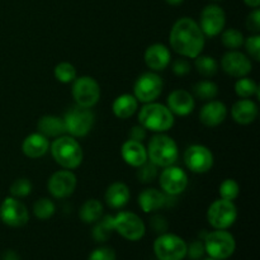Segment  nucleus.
<instances>
[{
	"mask_svg": "<svg viewBox=\"0 0 260 260\" xmlns=\"http://www.w3.org/2000/svg\"><path fill=\"white\" fill-rule=\"evenodd\" d=\"M172 196H168L167 193L161 192L155 188H146L142 190L137 198L140 208L145 213H151L155 211L161 210L162 207L169 205V200Z\"/></svg>",
	"mask_w": 260,
	"mask_h": 260,
	"instance_id": "20",
	"label": "nucleus"
},
{
	"mask_svg": "<svg viewBox=\"0 0 260 260\" xmlns=\"http://www.w3.org/2000/svg\"><path fill=\"white\" fill-rule=\"evenodd\" d=\"M244 45H245L246 52L249 53V56H250L253 60L259 61L260 60V36L258 33L246 38V41H244Z\"/></svg>",
	"mask_w": 260,
	"mask_h": 260,
	"instance_id": "39",
	"label": "nucleus"
},
{
	"mask_svg": "<svg viewBox=\"0 0 260 260\" xmlns=\"http://www.w3.org/2000/svg\"><path fill=\"white\" fill-rule=\"evenodd\" d=\"M146 131L141 124H137V126H134L129 131V140H134V141L142 142L145 139H146Z\"/></svg>",
	"mask_w": 260,
	"mask_h": 260,
	"instance_id": "44",
	"label": "nucleus"
},
{
	"mask_svg": "<svg viewBox=\"0 0 260 260\" xmlns=\"http://www.w3.org/2000/svg\"><path fill=\"white\" fill-rule=\"evenodd\" d=\"M173 73L177 76H185L190 73V63L187 58H178L173 62Z\"/></svg>",
	"mask_w": 260,
	"mask_h": 260,
	"instance_id": "42",
	"label": "nucleus"
},
{
	"mask_svg": "<svg viewBox=\"0 0 260 260\" xmlns=\"http://www.w3.org/2000/svg\"><path fill=\"white\" fill-rule=\"evenodd\" d=\"M122 159L129 167L139 168L144 162L147 161V150L142 145V142L134 141V140H127L123 142L121 147Z\"/></svg>",
	"mask_w": 260,
	"mask_h": 260,
	"instance_id": "24",
	"label": "nucleus"
},
{
	"mask_svg": "<svg viewBox=\"0 0 260 260\" xmlns=\"http://www.w3.org/2000/svg\"><path fill=\"white\" fill-rule=\"evenodd\" d=\"M193 93L201 101H213L218 95V86L217 84L211 80L198 81L193 86Z\"/></svg>",
	"mask_w": 260,
	"mask_h": 260,
	"instance_id": "29",
	"label": "nucleus"
},
{
	"mask_svg": "<svg viewBox=\"0 0 260 260\" xmlns=\"http://www.w3.org/2000/svg\"><path fill=\"white\" fill-rule=\"evenodd\" d=\"M53 75H55L56 80L62 84H70L78 78L75 66L73 63L68 62V61H62V62L57 63L53 69Z\"/></svg>",
	"mask_w": 260,
	"mask_h": 260,
	"instance_id": "33",
	"label": "nucleus"
},
{
	"mask_svg": "<svg viewBox=\"0 0 260 260\" xmlns=\"http://www.w3.org/2000/svg\"><path fill=\"white\" fill-rule=\"evenodd\" d=\"M113 225H112V216H104L101 220L96 221L95 226L93 228V239L96 243H104L109 239L111 234L113 233Z\"/></svg>",
	"mask_w": 260,
	"mask_h": 260,
	"instance_id": "31",
	"label": "nucleus"
},
{
	"mask_svg": "<svg viewBox=\"0 0 260 260\" xmlns=\"http://www.w3.org/2000/svg\"><path fill=\"white\" fill-rule=\"evenodd\" d=\"M258 106L250 98L240 99L231 108V117H233V119L236 123L243 124V126L253 123L256 119V117H258Z\"/></svg>",
	"mask_w": 260,
	"mask_h": 260,
	"instance_id": "23",
	"label": "nucleus"
},
{
	"mask_svg": "<svg viewBox=\"0 0 260 260\" xmlns=\"http://www.w3.org/2000/svg\"><path fill=\"white\" fill-rule=\"evenodd\" d=\"M71 94L76 106L93 108L101 99V86L91 76H79L73 81Z\"/></svg>",
	"mask_w": 260,
	"mask_h": 260,
	"instance_id": "10",
	"label": "nucleus"
},
{
	"mask_svg": "<svg viewBox=\"0 0 260 260\" xmlns=\"http://www.w3.org/2000/svg\"><path fill=\"white\" fill-rule=\"evenodd\" d=\"M151 226H152V229L156 231V233H160V234L165 233V231H167V229H168L167 220H165L162 216H159V215H156V216H154V217H152Z\"/></svg>",
	"mask_w": 260,
	"mask_h": 260,
	"instance_id": "45",
	"label": "nucleus"
},
{
	"mask_svg": "<svg viewBox=\"0 0 260 260\" xmlns=\"http://www.w3.org/2000/svg\"><path fill=\"white\" fill-rule=\"evenodd\" d=\"M66 134L73 137H85L94 126V113L90 108L75 106L63 116Z\"/></svg>",
	"mask_w": 260,
	"mask_h": 260,
	"instance_id": "8",
	"label": "nucleus"
},
{
	"mask_svg": "<svg viewBox=\"0 0 260 260\" xmlns=\"http://www.w3.org/2000/svg\"><path fill=\"white\" fill-rule=\"evenodd\" d=\"M137 178L141 183H152L157 178V167L147 160L142 165L137 168Z\"/></svg>",
	"mask_w": 260,
	"mask_h": 260,
	"instance_id": "38",
	"label": "nucleus"
},
{
	"mask_svg": "<svg viewBox=\"0 0 260 260\" xmlns=\"http://www.w3.org/2000/svg\"><path fill=\"white\" fill-rule=\"evenodd\" d=\"M174 114L167 106L156 102L146 103L139 112V123L145 129L164 134L174 126Z\"/></svg>",
	"mask_w": 260,
	"mask_h": 260,
	"instance_id": "3",
	"label": "nucleus"
},
{
	"mask_svg": "<svg viewBox=\"0 0 260 260\" xmlns=\"http://www.w3.org/2000/svg\"><path fill=\"white\" fill-rule=\"evenodd\" d=\"M88 260H117V254L109 246H101L91 251Z\"/></svg>",
	"mask_w": 260,
	"mask_h": 260,
	"instance_id": "40",
	"label": "nucleus"
},
{
	"mask_svg": "<svg viewBox=\"0 0 260 260\" xmlns=\"http://www.w3.org/2000/svg\"><path fill=\"white\" fill-rule=\"evenodd\" d=\"M170 47L185 58H196L205 48L206 37L194 19L183 17L173 24L169 36Z\"/></svg>",
	"mask_w": 260,
	"mask_h": 260,
	"instance_id": "1",
	"label": "nucleus"
},
{
	"mask_svg": "<svg viewBox=\"0 0 260 260\" xmlns=\"http://www.w3.org/2000/svg\"><path fill=\"white\" fill-rule=\"evenodd\" d=\"M235 93L241 99H249L253 95L259 96V86L253 79L244 76V78H239V80L235 83Z\"/></svg>",
	"mask_w": 260,
	"mask_h": 260,
	"instance_id": "30",
	"label": "nucleus"
},
{
	"mask_svg": "<svg viewBox=\"0 0 260 260\" xmlns=\"http://www.w3.org/2000/svg\"><path fill=\"white\" fill-rule=\"evenodd\" d=\"M104 208L101 201L98 200H88L79 211V217L84 223H95L96 221L103 217Z\"/></svg>",
	"mask_w": 260,
	"mask_h": 260,
	"instance_id": "28",
	"label": "nucleus"
},
{
	"mask_svg": "<svg viewBox=\"0 0 260 260\" xmlns=\"http://www.w3.org/2000/svg\"><path fill=\"white\" fill-rule=\"evenodd\" d=\"M37 129L47 139H56V137L66 134L63 119L57 116H52V114L41 117L37 122Z\"/></svg>",
	"mask_w": 260,
	"mask_h": 260,
	"instance_id": "26",
	"label": "nucleus"
},
{
	"mask_svg": "<svg viewBox=\"0 0 260 260\" xmlns=\"http://www.w3.org/2000/svg\"><path fill=\"white\" fill-rule=\"evenodd\" d=\"M194 66L197 69V73L205 78H211V76L216 75L218 70L217 61L212 56H197L194 58Z\"/></svg>",
	"mask_w": 260,
	"mask_h": 260,
	"instance_id": "32",
	"label": "nucleus"
},
{
	"mask_svg": "<svg viewBox=\"0 0 260 260\" xmlns=\"http://www.w3.org/2000/svg\"><path fill=\"white\" fill-rule=\"evenodd\" d=\"M146 150L147 160L160 168L174 165L179 155L177 142L165 134L155 135L149 141V146Z\"/></svg>",
	"mask_w": 260,
	"mask_h": 260,
	"instance_id": "4",
	"label": "nucleus"
},
{
	"mask_svg": "<svg viewBox=\"0 0 260 260\" xmlns=\"http://www.w3.org/2000/svg\"><path fill=\"white\" fill-rule=\"evenodd\" d=\"M2 260H20V256L14 250H7L2 255Z\"/></svg>",
	"mask_w": 260,
	"mask_h": 260,
	"instance_id": "46",
	"label": "nucleus"
},
{
	"mask_svg": "<svg viewBox=\"0 0 260 260\" xmlns=\"http://www.w3.org/2000/svg\"><path fill=\"white\" fill-rule=\"evenodd\" d=\"M188 182L189 180H188L187 173L182 168L174 167V165L164 168V170L159 175L160 188L162 192L172 197L182 194L187 189Z\"/></svg>",
	"mask_w": 260,
	"mask_h": 260,
	"instance_id": "14",
	"label": "nucleus"
},
{
	"mask_svg": "<svg viewBox=\"0 0 260 260\" xmlns=\"http://www.w3.org/2000/svg\"><path fill=\"white\" fill-rule=\"evenodd\" d=\"M228 107L220 101H208L200 111V121L206 127H217L225 122Z\"/></svg>",
	"mask_w": 260,
	"mask_h": 260,
	"instance_id": "21",
	"label": "nucleus"
},
{
	"mask_svg": "<svg viewBox=\"0 0 260 260\" xmlns=\"http://www.w3.org/2000/svg\"><path fill=\"white\" fill-rule=\"evenodd\" d=\"M78 179L71 170L62 169L53 173L47 182V189L53 198L63 200L75 192Z\"/></svg>",
	"mask_w": 260,
	"mask_h": 260,
	"instance_id": "16",
	"label": "nucleus"
},
{
	"mask_svg": "<svg viewBox=\"0 0 260 260\" xmlns=\"http://www.w3.org/2000/svg\"><path fill=\"white\" fill-rule=\"evenodd\" d=\"M185 167L196 174H205L213 167V154L207 146L200 144L190 145L184 152Z\"/></svg>",
	"mask_w": 260,
	"mask_h": 260,
	"instance_id": "13",
	"label": "nucleus"
},
{
	"mask_svg": "<svg viewBox=\"0 0 260 260\" xmlns=\"http://www.w3.org/2000/svg\"><path fill=\"white\" fill-rule=\"evenodd\" d=\"M246 27H248V29L250 30V32H254L255 35L260 32V10L258 8H255V9L248 15Z\"/></svg>",
	"mask_w": 260,
	"mask_h": 260,
	"instance_id": "43",
	"label": "nucleus"
},
{
	"mask_svg": "<svg viewBox=\"0 0 260 260\" xmlns=\"http://www.w3.org/2000/svg\"><path fill=\"white\" fill-rule=\"evenodd\" d=\"M202 260H218V259H215V258H211V256H208V258H205Z\"/></svg>",
	"mask_w": 260,
	"mask_h": 260,
	"instance_id": "49",
	"label": "nucleus"
},
{
	"mask_svg": "<svg viewBox=\"0 0 260 260\" xmlns=\"http://www.w3.org/2000/svg\"><path fill=\"white\" fill-rule=\"evenodd\" d=\"M145 63L152 71H162L169 66L172 61L169 48L162 43H154L149 46L144 53Z\"/></svg>",
	"mask_w": 260,
	"mask_h": 260,
	"instance_id": "19",
	"label": "nucleus"
},
{
	"mask_svg": "<svg viewBox=\"0 0 260 260\" xmlns=\"http://www.w3.org/2000/svg\"><path fill=\"white\" fill-rule=\"evenodd\" d=\"M198 25L205 37H216L222 32L226 25L225 10L216 4L207 5L201 12Z\"/></svg>",
	"mask_w": 260,
	"mask_h": 260,
	"instance_id": "15",
	"label": "nucleus"
},
{
	"mask_svg": "<svg viewBox=\"0 0 260 260\" xmlns=\"http://www.w3.org/2000/svg\"><path fill=\"white\" fill-rule=\"evenodd\" d=\"M167 107L174 116L185 117L194 111V96L185 89H175L168 95Z\"/></svg>",
	"mask_w": 260,
	"mask_h": 260,
	"instance_id": "18",
	"label": "nucleus"
},
{
	"mask_svg": "<svg viewBox=\"0 0 260 260\" xmlns=\"http://www.w3.org/2000/svg\"><path fill=\"white\" fill-rule=\"evenodd\" d=\"M206 254L218 260H225L233 256L236 249V241L233 234L228 230H213L206 233L203 238Z\"/></svg>",
	"mask_w": 260,
	"mask_h": 260,
	"instance_id": "5",
	"label": "nucleus"
},
{
	"mask_svg": "<svg viewBox=\"0 0 260 260\" xmlns=\"http://www.w3.org/2000/svg\"><path fill=\"white\" fill-rule=\"evenodd\" d=\"M164 89L161 76L155 71H147L140 75L134 85V95L139 103H151L155 102Z\"/></svg>",
	"mask_w": 260,
	"mask_h": 260,
	"instance_id": "11",
	"label": "nucleus"
},
{
	"mask_svg": "<svg viewBox=\"0 0 260 260\" xmlns=\"http://www.w3.org/2000/svg\"><path fill=\"white\" fill-rule=\"evenodd\" d=\"M221 33H222L221 35V42L230 51L238 50L244 45V41H245L244 40V35L239 29L229 28V29L222 30Z\"/></svg>",
	"mask_w": 260,
	"mask_h": 260,
	"instance_id": "35",
	"label": "nucleus"
},
{
	"mask_svg": "<svg viewBox=\"0 0 260 260\" xmlns=\"http://www.w3.org/2000/svg\"><path fill=\"white\" fill-rule=\"evenodd\" d=\"M50 151L53 160L62 169L74 170L79 168L83 162L84 152L80 144L75 137L70 135H62L53 140L50 145Z\"/></svg>",
	"mask_w": 260,
	"mask_h": 260,
	"instance_id": "2",
	"label": "nucleus"
},
{
	"mask_svg": "<svg viewBox=\"0 0 260 260\" xmlns=\"http://www.w3.org/2000/svg\"><path fill=\"white\" fill-rule=\"evenodd\" d=\"M56 212V206L53 203V201H51L50 198H40L38 201H36L35 205H33V215L41 221L48 220V218L52 217Z\"/></svg>",
	"mask_w": 260,
	"mask_h": 260,
	"instance_id": "34",
	"label": "nucleus"
},
{
	"mask_svg": "<svg viewBox=\"0 0 260 260\" xmlns=\"http://www.w3.org/2000/svg\"><path fill=\"white\" fill-rule=\"evenodd\" d=\"M238 218V208L234 201L220 198L211 203L207 210V221L215 230H228Z\"/></svg>",
	"mask_w": 260,
	"mask_h": 260,
	"instance_id": "9",
	"label": "nucleus"
},
{
	"mask_svg": "<svg viewBox=\"0 0 260 260\" xmlns=\"http://www.w3.org/2000/svg\"><path fill=\"white\" fill-rule=\"evenodd\" d=\"M0 220L9 228H23L29 221V212L24 203L10 196L0 205Z\"/></svg>",
	"mask_w": 260,
	"mask_h": 260,
	"instance_id": "12",
	"label": "nucleus"
},
{
	"mask_svg": "<svg viewBox=\"0 0 260 260\" xmlns=\"http://www.w3.org/2000/svg\"><path fill=\"white\" fill-rule=\"evenodd\" d=\"M129 197V188L122 182H114L107 188L106 194H104V201L107 205L113 210L124 207L128 203Z\"/></svg>",
	"mask_w": 260,
	"mask_h": 260,
	"instance_id": "25",
	"label": "nucleus"
},
{
	"mask_svg": "<svg viewBox=\"0 0 260 260\" xmlns=\"http://www.w3.org/2000/svg\"><path fill=\"white\" fill-rule=\"evenodd\" d=\"M206 254L205 245H203V240H196L188 245L187 249V256H189L192 260H200Z\"/></svg>",
	"mask_w": 260,
	"mask_h": 260,
	"instance_id": "41",
	"label": "nucleus"
},
{
	"mask_svg": "<svg viewBox=\"0 0 260 260\" xmlns=\"http://www.w3.org/2000/svg\"><path fill=\"white\" fill-rule=\"evenodd\" d=\"M221 68L228 75L233 78H244L251 73L253 63L245 53L238 50L226 52L221 58Z\"/></svg>",
	"mask_w": 260,
	"mask_h": 260,
	"instance_id": "17",
	"label": "nucleus"
},
{
	"mask_svg": "<svg viewBox=\"0 0 260 260\" xmlns=\"http://www.w3.org/2000/svg\"><path fill=\"white\" fill-rule=\"evenodd\" d=\"M10 196L15 198H24L32 193V183L27 178H18L10 185Z\"/></svg>",
	"mask_w": 260,
	"mask_h": 260,
	"instance_id": "37",
	"label": "nucleus"
},
{
	"mask_svg": "<svg viewBox=\"0 0 260 260\" xmlns=\"http://www.w3.org/2000/svg\"><path fill=\"white\" fill-rule=\"evenodd\" d=\"M50 150V141L40 132L30 134L23 140L22 152L29 159H40Z\"/></svg>",
	"mask_w": 260,
	"mask_h": 260,
	"instance_id": "22",
	"label": "nucleus"
},
{
	"mask_svg": "<svg viewBox=\"0 0 260 260\" xmlns=\"http://www.w3.org/2000/svg\"><path fill=\"white\" fill-rule=\"evenodd\" d=\"M113 230L128 241L141 240L146 233V226L139 215L129 211H122L112 216Z\"/></svg>",
	"mask_w": 260,
	"mask_h": 260,
	"instance_id": "7",
	"label": "nucleus"
},
{
	"mask_svg": "<svg viewBox=\"0 0 260 260\" xmlns=\"http://www.w3.org/2000/svg\"><path fill=\"white\" fill-rule=\"evenodd\" d=\"M165 2H167L169 5H179L182 4L184 0H165Z\"/></svg>",
	"mask_w": 260,
	"mask_h": 260,
	"instance_id": "48",
	"label": "nucleus"
},
{
	"mask_svg": "<svg viewBox=\"0 0 260 260\" xmlns=\"http://www.w3.org/2000/svg\"><path fill=\"white\" fill-rule=\"evenodd\" d=\"M244 3H245L248 7L254 8V9H255V8H259L260 5V0H244Z\"/></svg>",
	"mask_w": 260,
	"mask_h": 260,
	"instance_id": "47",
	"label": "nucleus"
},
{
	"mask_svg": "<svg viewBox=\"0 0 260 260\" xmlns=\"http://www.w3.org/2000/svg\"><path fill=\"white\" fill-rule=\"evenodd\" d=\"M187 249L188 244L175 234L162 233L154 241V254L159 260H183Z\"/></svg>",
	"mask_w": 260,
	"mask_h": 260,
	"instance_id": "6",
	"label": "nucleus"
},
{
	"mask_svg": "<svg viewBox=\"0 0 260 260\" xmlns=\"http://www.w3.org/2000/svg\"><path fill=\"white\" fill-rule=\"evenodd\" d=\"M220 198L226 201H235L240 194V185L235 179H225L218 188Z\"/></svg>",
	"mask_w": 260,
	"mask_h": 260,
	"instance_id": "36",
	"label": "nucleus"
},
{
	"mask_svg": "<svg viewBox=\"0 0 260 260\" xmlns=\"http://www.w3.org/2000/svg\"><path fill=\"white\" fill-rule=\"evenodd\" d=\"M139 108V101L134 94H121L112 104L113 114L119 119H127L134 116Z\"/></svg>",
	"mask_w": 260,
	"mask_h": 260,
	"instance_id": "27",
	"label": "nucleus"
}]
</instances>
